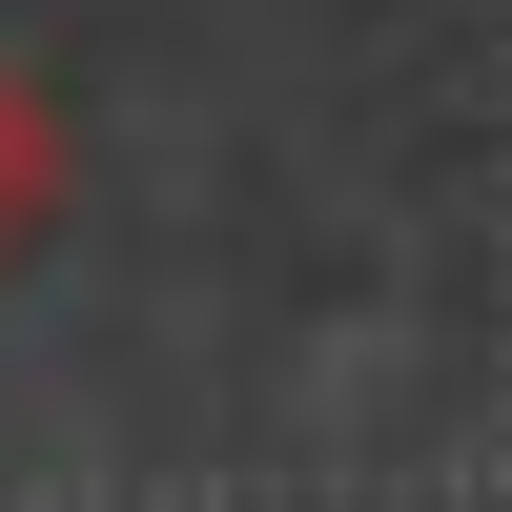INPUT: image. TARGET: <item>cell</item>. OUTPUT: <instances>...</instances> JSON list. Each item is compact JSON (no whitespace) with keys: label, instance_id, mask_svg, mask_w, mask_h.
<instances>
[{"label":"cell","instance_id":"6da1fadb","mask_svg":"<svg viewBox=\"0 0 512 512\" xmlns=\"http://www.w3.org/2000/svg\"><path fill=\"white\" fill-rule=\"evenodd\" d=\"M62 205V123H41V82H0V246Z\"/></svg>","mask_w":512,"mask_h":512}]
</instances>
